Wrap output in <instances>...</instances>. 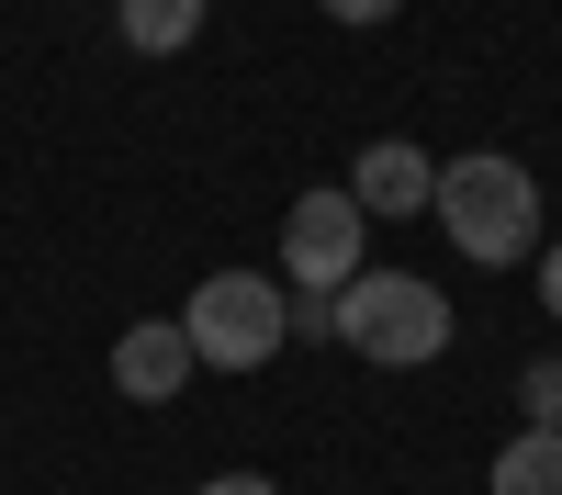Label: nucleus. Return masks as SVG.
Returning <instances> with one entry per match:
<instances>
[{
	"mask_svg": "<svg viewBox=\"0 0 562 495\" xmlns=\"http://www.w3.org/2000/svg\"><path fill=\"white\" fill-rule=\"evenodd\" d=\"M428 225H450V248H461V259L518 270V259L540 248V180H529V158H506V147L450 158V169H439V192H428Z\"/></svg>",
	"mask_w": 562,
	"mask_h": 495,
	"instance_id": "nucleus-1",
	"label": "nucleus"
},
{
	"mask_svg": "<svg viewBox=\"0 0 562 495\" xmlns=\"http://www.w3.org/2000/svg\"><path fill=\"white\" fill-rule=\"evenodd\" d=\"M326 315H338V349L383 360V372H428L450 349V304H439V282H416V270H360Z\"/></svg>",
	"mask_w": 562,
	"mask_h": 495,
	"instance_id": "nucleus-2",
	"label": "nucleus"
},
{
	"mask_svg": "<svg viewBox=\"0 0 562 495\" xmlns=\"http://www.w3.org/2000/svg\"><path fill=\"white\" fill-rule=\"evenodd\" d=\"M180 338H192L203 372H270L281 338H293V304L270 293V270H214V282L180 304Z\"/></svg>",
	"mask_w": 562,
	"mask_h": 495,
	"instance_id": "nucleus-3",
	"label": "nucleus"
},
{
	"mask_svg": "<svg viewBox=\"0 0 562 495\" xmlns=\"http://www.w3.org/2000/svg\"><path fill=\"white\" fill-rule=\"evenodd\" d=\"M360 237H371V214L349 203V180H326V192H304L293 214H281V282L293 293H349L360 282Z\"/></svg>",
	"mask_w": 562,
	"mask_h": 495,
	"instance_id": "nucleus-4",
	"label": "nucleus"
},
{
	"mask_svg": "<svg viewBox=\"0 0 562 495\" xmlns=\"http://www.w3.org/2000/svg\"><path fill=\"white\" fill-rule=\"evenodd\" d=\"M428 192H439V158H428V147H405V135L360 147V169H349V203H360L371 225H405V214H428Z\"/></svg>",
	"mask_w": 562,
	"mask_h": 495,
	"instance_id": "nucleus-5",
	"label": "nucleus"
},
{
	"mask_svg": "<svg viewBox=\"0 0 562 495\" xmlns=\"http://www.w3.org/2000/svg\"><path fill=\"white\" fill-rule=\"evenodd\" d=\"M192 372L203 360H192V338H180V315H147V327L113 338V394H135V405H169Z\"/></svg>",
	"mask_w": 562,
	"mask_h": 495,
	"instance_id": "nucleus-6",
	"label": "nucleus"
},
{
	"mask_svg": "<svg viewBox=\"0 0 562 495\" xmlns=\"http://www.w3.org/2000/svg\"><path fill=\"white\" fill-rule=\"evenodd\" d=\"M203 12H214V0H113V23H124L135 57H180V45L203 34Z\"/></svg>",
	"mask_w": 562,
	"mask_h": 495,
	"instance_id": "nucleus-7",
	"label": "nucleus"
},
{
	"mask_svg": "<svg viewBox=\"0 0 562 495\" xmlns=\"http://www.w3.org/2000/svg\"><path fill=\"white\" fill-rule=\"evenodd\" d=\"M484 484H495V495H562V439H551V428H518V439L495 450Z\"/></svg>",
	"mask_w": 562,
	"mask_h": 495,
	"instance_id": "nucleus-8",
	"label": "nucleus"
},
{
	"mask_svg": "<svg viewBox=\"0 0 562 495\" xmlns=\"http://www.w3.org/2000/svg\"><path fill=\"white\" fill-rule=\"evenodd\" d=\"M518 417L562 439V360H529V372H518Z\"/></svg>",
	"mask_w": 562,
	"mask_h": 495,
	"instance_id": "nucleus-9",
	"label": "nucleus"
},
{
	"mask_svg": "<svg viewBox=\"0 0 562 495\" xmlns=\"http://www.w3.org/2000/svg\"><path fill=\"white\" fill-rule=\"evenodd\" d=\"M315 12H326V23H349V34H371V23H394L405 0H315Z\"/></svg>",
	"mask_w": 562,
	"mask_h": 495,
	"instance_id": "nucleus-10",
	"label": "nucleus"
},
{
	"mask_svg": "<svg viewBox=\"0 0 562 495\" xmlns=\"http://www.w3.org/2000/svg\"><path fill=\"white\" fill-rule=\"evenodd\" d=\"M192 495H281L270 473H214V484H192Z\"/></svg>",
	"mask_w": 562,
	"mask_h": 495,
	"instance_id": "nucleus-11",
	"label": "nucleus"
},
{
	"mask_svg": "<svg viewBox=\"0 0 562 495\" xmlns=\"http://www.w3.org/2000/svg\"><path fill=\"white\" fill-rule=\"evenodd\" d=\"M540 304H551V315H562V237H551V248H540Z\"/></svg>",
	"mask_w": 562,
	"mask_h": 495,
	"instance_id": "nucleus-12",
	"label": "nucleus"
}]
</instances>
